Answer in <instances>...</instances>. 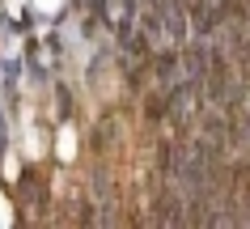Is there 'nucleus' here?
<instances>
[]
</instances>
